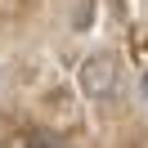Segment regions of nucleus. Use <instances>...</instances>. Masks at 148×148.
<instances>
[{
  "label": "nucleus",
  "instance_id": "nucleus-1",
  "mask_svg": "<svg viewBox=\"0 0 148 148\" xmlns=\"http://www.w3.org/2000/svg\"><path fill=\"white\" fill-rule=\"evenodd\" d=\"M76 81H81V90L90 94V99H108V94L117 90V58H112L108 49L85 54V63H81V72H76Z\"/></svg>",
  "mask_w": 148,
  "mask_h": 148
},
{
  "label": "nucleus",
  "instance_id": "nucleus-2",
  "mask_svg": "<svg viewBox=\"0 0 148 148\" xmlns=\"http://www.w3.org/2000/svg\"><path fill=\"white\" fill-rule=\"evenodd\" d=\"M27 148H63V144H58L54 135H32V139H27Z\"/></svg>",
  "mask_w": 148,
  "mask_h": 148
},
{
  "label": "nucleus",
  "instance_id": "nucleus-3",
  "mask_svg": "<svg viewBox=\"0 0 148 148\" xmlns=\"http://www.w3.org/2000/svg\"><path fill=\"white\" fill-rule=\"evenodd\" d=\"M139 90H144V103H148V67H144V76H139Z\"/></svg>",
  "mask_w": 148,
  "mask_h": 148
}]
</instances>
